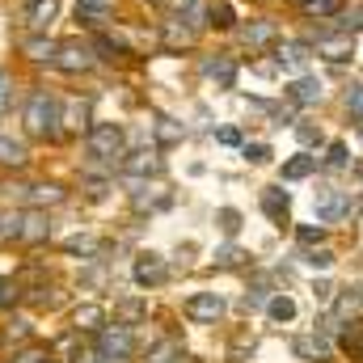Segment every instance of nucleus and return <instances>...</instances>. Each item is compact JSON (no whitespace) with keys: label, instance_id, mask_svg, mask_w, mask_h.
I'll return each mask as SVG.
<instances>
[{"label":"nucleus","instance_id":"nucleus-1","mask_svg":"<svg viewBox=\"0 0 363 363\" xmlns=\"http://www.w3.org/2000/svg\"><path fill=\"white\" fill-rule=\"evenodd\" d=\"M21 123H26V135L30 140L60 144L64 140V97L55 89L30 85L26 97H21Z\"/></svg>","mask_w":363,"mask_h":363},{"label":"nucleus","instance_id":"nucleus-2","mask_svg":"<svg viewBox=\"0 0 363 363\" xmlns=\"http://www.w3.org/2000/svg\"><path fill=\"white\" fill-rule=\"evenodd\" d=\"M85 152H89V165H101V169H118L123 157H127V131L123 123H93L85 131Z\"/></svg>","mask_w":363,"mask_h":363},{"label":"nucleus","instance_id":"nucleus-3","mask_svg":"<svg viewBox=\"0 0 363 363\" xmlns=\"http://www.w3.org/2000/svg\"><path fill=\"white\" fill-rule=\"evenodd\" d=\"M308 43H313V55L321 60V64H351L355 60V51H359V43H355V34L351 30H338V26H317L313 34H304Z\"/></svg>","mask_w":363,"mask_h":363},{"label":"nucleus","instance_id":"nucleus-4","mask_svg":"<svg viewBox=\"0 0 363 363\" xmlns=\"http://www.w3.org/2000/svg\"><path fill=\"white\" fill-rule=\"evenodd\" d=\"M55 72H64V77H89L101 68V60H97V51H93L89 34H81V38H60V51H55V64H51Z\"/></svg>","mask_w":363,"mask_h":363},{"label":"nucleus","instance_id":"nucleus-5","mask_svg":"<svg viewBox=\"0 0 363 363\" xmlns=\"http://www.w3.org/2000/svg\"><path fill=\"white\" fill-rule=\"evenodd\" d=\"M199 43H203V34H199L186 17H174V13H169V17L157 21V47H161V51H194Z\"/></svg>","mask_w":363,"mask_h":363},{"label":"nucleus","instance_id":"nucleus-6","mask_svg":"<svg viewBox=\"0 0 363 363\" xmlns=\"http://www.w3.org/2000/svg\"><path fill=\"white\" fill-rule=\"evenodd\" d=\"M131 351H135L131 325L114 321V325H101V330H97V355H101V359H131Z\"/></svg>","mask_w":363,"mask_h":363},{"label":"nucleus","instance_id":"nucleus-7","mask_svg":"<svg viewBox=\"0 0 363 363\" xmlns=\"http://www.w3.org/2000/svg\"><path fill=\"white\" fill-rule=\"evenodd\" d=\"M55 51H60V38H51V34H21L17 38V55L26 60V64H34V68H51L55 64Z\"/></svg>","mask_w":363,"mask_h":363},{"label":"nucleus","instance_id":"nucleus-8","mask_svg":"<svg viewBox=\"0 0 363 363\" xmlns=\"http://www.w3.org/2000/svg\"><path fill=\"white\" fill-rule=\"evenodd\" d=\"M93 51H97V60L101 64H127V60H135L140 51L127 43V38H118L114 30H97V34H89Z\"/></svg>","mask_w":363,"mask_h":363},{"label":"nucleus","instance_id":"nucleus-9","mask_svg":"<svg viewBox=\"0 0 363 363\" xmlns=\"http://www.w3.org/2000/svg\"><path fill=\"white\" fill-rule=\"evenodd\" d=\"M93 127V93L64 97V135H85Z\"/></svg>","mask_w":363,"mask_h":363},{"label":"nucleus","instance_id":"nucleus-10","mask_svg":"<svg viewBox=\"0 0 363 363\" xmlns=\"http://www.w3.org/2000/svg\"><path fill=\"white\" fill-rule=\"evenodd\" d=\"M199 77H207V81L220 85V89H233V85H237V60H233L228 51L199 55Z\"/></svg>","mask_w":363,"mask_h":363},{"label":"nucleus","instance_id":"nucleus-11","mask_svg":"<svg viewBox=\"0 0 363 363\" xmlns=\"http://www.w3.org/2000/svg\"><path fill=\"white\" fill-rule=\"evenodd\" d=\"M237 34H241V43L250 51H271L279 43V21L274 17H250L245 26H237Z\"/></svg>","mask_w":363,"mask_h":363},{"label":"nucleus","instance_id":"nucleus-12","mask_svg":"<svg viewBox=\"0 0 363 363\" xmlns=\"http://www.w3.org/2000/svg\"><path fill=\"white\" fill-rule=\"evenodd\" d=\"M271 55H274V64H279V72L287 68V72H300L308 60H313V43L308 38H279L271 47Z\"/></svg>","mask_w":363,"mask_h":363},{"label":"nucleus","instance_id":"nucleus-13","mask_svg":"<svg viewBox=\"0 0 363 363\" xmlns=\"http://www.w3.org/2000/svg\"><path fill=\"white\" fill-rule=\"evenodd\" d=\"M321 97H325V85L317 81V77H296V81H287L283 85V101L287 106H321Z\"/></svg>","mask_w":363,"mask_h":363},{"label":"nucleus","instance_id":"nucleus-14","mask_svg":"<svg viewBox=\"0 0 363 363\" xmlns=\"http://www.w3.org/2000/svg\"><path fill=\"white\" fill-rule=\"evenodd\" d=\"M186 317L216 325V321L224 317V296H216V291H194V296L186 300Z\"/></svg>","mask_w":363,"mask_h":363},{"label":"nucleus","instance_id":"nucleus-15","mask_svg":"<svg viewBox=\"0 0 363 363\" xmlns=\"http://www.w3.org/2000/svg\"><path fill=\"white\" fill-rule=\"evenodd\" d=\"M347 211H351V190L325 186V190L317 194V220H321V224H334V220H342Z\"/></svg>","mask_w":363,"mask_h":363},{"label":"nucleus","instance_id":"nucleus-16","mask_svg":"<svg viewBox=\"0 0 363 363\" xmlns=\"http://www.w3.org/2000/svg\"><path fill=\"white\" fill-rule=\"evenodd\" d=\"M60 21V0H30L26 4V30L30 34H47Z\"/></svg>","mask_w":363,"mask_h":363},{"label":"nucleus","instance_id":"nucleus-17","mask_svg":"<svg viewBox=\"0 0 363 363\" xmlns=\"http://www.w3.org/2000/svg\"><path fill=\"white\" fill-rule=\"evenodd\" d=\"M118 169H123L127 178H157V174L165 169V161L157 157V148H152V152H131V148H127V157H123Z\"/></svg>","mask_w":363,"mask_h":363},{"label":"nucleus","instance_id":"nucleus-18","mask_svg":"<svg viewBox=\"0 0 363 363\" xmlns=\"http://www.w3.org/2000/svg\"><path fill=\"white\" fill-rule=\"evenodd\" d=\"M26 165H30V144L17 140V135H9V131H0V169L21 174Z\"/></svg>","mask_w":363,"mask_h":363},{"label":"nucleus","instance_id":"nucleus-19","mask_svg":"<svg viewBox=\"0 0 363 363\" xmlns=\"http://www.w3.org/2000/svg\"><path fill=\"white\" fill-rule=\"evenodd\" d=\"M131 274H135V283H140V287H157V283H165V279H169V267H165V258H161V254H140V258H135V267H131Z\"/></svg>","mask_w":363,"mask_h":363},{"label":"nucleus","instance_id":"nucleus-20","mask_svg":"<svg viewBox=\"0 0 363 363\" xmlns=\"http://www.w3.org/2000/svg\"><path fill=\"white\" fill-rule=\"evenodd\" d=\"M21 77L13 68H0V118H9L13 110H21Z\"/></svg>","mask_w":363,"mask_h":363},{"label":"nucleus","instance_id":"nucleus-21","mask_svg":"<svg viewBox=\"0 0 363 363\" xmlns=\"http://www.w3.org/2000/svg\"><path fill=\"white\" fill-rule=\"evenodd\" d=\"M291 4L304 21H334L347 9V0H291Z\"/></svg>","mask_w":363,"mask_h":363},{"label":"nucleus","instance_id":"nucleus-22","mask_svg":"<svg viewBox=\"0 0 363 363\" xmlns=\"http://www.w3.org/2000/svg\"><path fill=\"white\" fill-rule=\"evenodd\" d=\"M258 203H262L267 220H274V224H287V216H291V194H287L283 186H267Z\"/></svg>","mask_w":363,"mask_h":363},{"label":"nucleus","instance_id":"nucleus-23","mask_svg":"<svg viewBox=\"0 0 363 363\" xmlns=\"http://www.w3.org/2000/svg\"><path fill=\"white\" fill-rule=\"evenodd\" d=\"M291 351H296L300 359H308V363H325V359H330V334L321 330V334L296 338V342H291Z\"/></svg>","mask_w":363,"mask_h":363},{"label":"nucleus","instance_id":"nucleus-24","mask_svg":"<svg viewBox=\"0 0 363 363\" xmlns=\"http://www.w3.org/2000/svg\"><path fill=\"white\" fill-rule=\"evenodd\" d=\"M317 169H321V161H317L313 152H296L291 161H283L279 178H283V182H304V178H313Z\"/></svg>","mask_w":363,"mask_h":363},{"label":"nucleus","instance_id":"nucleus-25","mask_svg":"<svg viewBox=\"0 0 363 363\" xmlns=\"http://www.w3.org/2000/svg\"><path fill=\"white\" fill-rule=\"evenodd\" d=\"M207 30H216V34L237 30V9H233V0H211V4H207Z\"/></svg>","mask_w":363,"mask_h":363},{"label":"nucleus","instance_id":"nucleus-26","mask_svg":"<svg viewBox=\"0 0 363 363\" xmlns=\"http://www.w3.org/2000/svg\"><path fill=\"white\" fill-rule=\"evenodd\" d=\"M51 237V216L43 211V207H30L26 211V233H21V241L26 245H43Z\"/></svg>","mask_w":363,"mask_h":363},{"label":"nucleus","instance_id":"nucleus-27","mask_svg":"<svg viewBox=\"0 0 363 363\" xmlns=\"http://www.w3.org/2000/svg\"><path fill=\"white\" fill-rule=\"evenodd\" d=\"M21 233H26V207H0V245H9V241H21Z\"/></svg>","mask_w":363,"mask_h":363},{"label":"nucleus","instance_id":"nucleus-28","mask_svg":"<svg viewBox=\"0 0 363 363\" xmlns=\"http://www.w3.org/2000/svg\"><path fill=\"white\" fill-rule=\"evenodd\" d=\"M60 203H68V190L60 186V182H38V186H30V207H60Z\"/></svg>","mask_w":363,"mask_h":363},{"label":"nucleus","instance_id":"nucleus-29","mask_svg":"<svg viewBox=\"0 0 363 363\" xmlns=\"http://www.w3.org/2000/svg\"><path fill=\"white\" fill-rule=\"evenodd\" d=\"M152 131H157V144H161V148H169V144H182V140H186V127L174 123V118H165V114H157Z\"/></svg>","mask_w":363,"mask_h":363},{"label":"nucleus","instance_id":"nucleus-30","mask_svg":"<svg viewBox=\"0 0 363 363\" xmlns=\"http://www.w3.org/2000/svg\"><path fill=\"white\" fill-rule=\"evenodd\" d=\"M72 321H77V334H81V330H85V334H97V330L106 325V313H101V304H81Z\"/></svg>","mask_w":363,"mask_h":363},{"label":"nucleus","instance_id":"nucleus-31","mask_svg":"<svg viewBox=\"0 0 363 363\" xmlns=\"http://www.w3.org/2000/svg\"><path fill=\"white\" fill-rule=\"evenodd\" d=\"M338 317H355L363 308V283H351V287H342V296H338Z\"/></svg>","mask_w":363,"mask_h":363},{"label":"nucleus","instance_id":"nucleus-32","mask_svg":"<svg viewBox=\"0 0 363 363\" xmlns=\"http://www.w3.org/2000/svg\"><path fill=\"white\" fill-rule=\"evenodd\" d=\"M300 262L313 267V271H330V267H334V250H325V245H321V250H317V245H304V250H300Z\"/></svg>","mask_w":363,"mask_h":363},{"label":"nucleus","instance_id":"nucleus-33","mask_svg":"<svg viewBox=\"0 0 363 363\" xmlns=\"http://www.w3.org/2000/svg\"><path fill=\"white\" fill-rule=\"evenodd\" d=\"M351 165V148L342 144V140H334L330 148H325V161H321V169H347Z\"/></svg>","mask_w":363,"mask_h":363},{"label":"nucleus","instance_id":"nucleus-34","mask_svg":"<svg viewBox=\"0 0 363 363\" xmlns=\"http://www.w3.org/2000/svg\"><path fill=\"white\" fill-rule=\"evenodd\" d=\"M334 21H338V30H351V34H355V30H363V0H351V4H347Z\"/></svg>","mask_w":363,"mask_h":363},{"label":"nucleus","instance_id":"nucleus-35","mask_svg":"<svg viewBox=\"0 0 363 363\" xmlns=\"http://www.w3.org/2000/svg\"><path fill=\"white\" fill-rule=\"evenodd\" d=\"M342 106H347V118L363 127V85H351V89L342 93Z\"/></svg>","mask_w":363,"mask_h":363},{"label":"nucleus","instance_id":"nucleus-36","mask_svg":"<svg viewBox=\"0 0 363 363\" xmlns=\"http://www.w3.org/2000/svg\"><path fill=\"white\" fill-rule=\"evenodd\" d=\"M325 237H330V228H325V224H300V228H296L300 250H304V245H325Z\"/></svg>","mask_w":363,"mask_h":363},{"label":"nucleus","instance_id":"nucleus-37","mask_svg":"<svg viewBox=\"0 0 363 363\" xmlns=\"http://www.w3.org/2000/svg\"><path fill=\"white\" fill-rule=\"evenodd\" d=\"M296 127V140L304 144V148H321L325 144V131L321 127H313V123H291Z\"/></svg>","mask_w":363,"mask_h":363},{"label":"nucleus","instance_id":"nucleus-38","mask_svg":"<svg viewBox=\"0 0 363 363\" xmlns=\"http://www.w3.org/2000/svg\"><path fill=\"white\" fill-rule=\"evenodd\" d=\"M0 199H4L9 207H13V199H17V207H26V203H30V182H4V186H0Z\"/></svg>","mask_w":363,"mask_h":363},{"label":"nucleus","instance_id":"nucleus-39","mask_svg":"<svg viewBox=\"0 0 363 363\" xmlns=\"http://www.w3.org/2000/svg\"><path fill=\"white\" fill-rule=\"evenodd\" d=\"M267 313H271L274 321H291V317H296V300H291V296H271Z\"/></svg>","mask_w":363,"mask_h":363},{"label":"nucleus","instance_id":"nucleus-40","mask_svg":"<svg viewBox=\"0 0 363 363\" xmlns=\"http://www.w3.org/2000/svg\"><path fill=\"white\" fill-rule=\"evenodd\" d=\"M216 224L224 228V237H237V233H241V211H237V207H220V211H216Z\"/></svg>","mask_w":363,"mask_h":363},{"label":"nucleus","instance_id":"nucleus-41","mask_svg":"<svg viewBox=\"0 0 363 363\" xmlns=\"http://www.w3.org/2000/svg\"><path fill=\"white\" fill-rule=\"evenodd\" d=\"M21 296H26L21 279H0V308H13V304H17Z\"/></svg>","mask_w":363,"mask_h":363},{"label":"nucleus","instance_id":"nucleus-42","mask_svg":"<svg viewBox=\"0 0 363 363\" xmlns=\"http://www.w3.org/2000/svg\"><path fill=\"white\" fill-rule=\"evenodd\" d=\"M241 152H245L250 165H267V161H271V144H245Z\"/></svg>","mask_w":363,"mask_h":363},{"label":"nucleus","instance_id":"nucleus-43","mask_svg":"<svg viewBox=\"0 0 363 363\" xmlns=\"http://www.w3.org/2000/svg\"><path fill=\"white\" fill-rule=\"evenodd\" d=\"M64 250H68V254H85V258H89V254H97V241H93V237H72V241H64Z\"/></svg>","mask_w":363,"mask_h":363},{"label":"nucleus","instance_id":"nucleus-44","mask_svg":"<svg viewBox=\"0 0 363 363\" xmlns=\"http://www.w3.org/2000/svg\"><path fill=\"white\" fill-rule=\"evenodd\" d=\"M245 262V254L237 250V245H224L220 254H216V267H241Z\"/></svg>","mask_w":363,"mask_h":363},{"label":"nucleus","instance_id":"nucleus-45","mask_svg":"<svg viewBox=\"0 0 363 363\" xmlns=\"http://www.w3.org/2000/svg\"><path fill=\"white\" fill-rule=\"evenodd\" d=\"M4 338H9V342H13V338H17V342H21V338H30V321H26V317H17V321L4 330Z\"/></svg>","mask_w":363,"mask_h":363},{"label":"nucleus","instance_id":"nucleus-46","mask_svg":"<svg viewBox=\"0 0 363 363\" xmlns=\"http://www.w3.org/2000/svg\"><path fill=\"white\" fill-rule=\"evenodd\" d=\"M47 359V351H43V347H26V351H17V355H13V363H43Z\"/></svg>","mask_w":363,"mask_h":363},{"label":"nucleus","instance_id":"nucleus-47","mask_svg":"<svg viewBox=\"0 0 363 363\" xmlns=\"http://www.w3.org/2000/svg\"><path fill=\"white\" fill-rule=\"evenodd\" d=\"M118 313H123L127 321H140V317H144V304H135V300H123V304H118ZM127 321H123V325H127Z\"/></svg>","mask_w":363,"mask_h":363},{"label":"nucleus","instance_id":"nucleus-48","mask_svg":"<svg viewBox=\"0 0 363 363\" xmlns=\"http://www.w3.org/2000/svg\"><path fill=\"white\" fill-rule=\"evenodd\" d=\"M81 9H97V13H110L114 17V9H118V0H77Z\"/></svg>","mask_w":363,"mask_h":363},{"label":"nucleus","instance_id":"nucleus-49","mask_svg":"<svg viewBox=\"0 0 363 363\" xmlns=\"http://www.w3.org/2000/svg\"><path fill=\"white\" fill-rule=\"evenodd\" d=\"M216 140L233 148V144H241V131H237V127H220V131H216Z\"/></svg>","mask_w":363,"mask_h":363},{"label":"nucleus","instance_id":"nucleus-50","mask_svg":"<svg viewBox=\"0 0 363 363\" xmlns=\"http://www.w3.org/2000/svg\"><path fill=\"white\" fill-rule=\"evenodd\" d=\"M135 4H148V9H165V0H135Z\"/></svg>","mask_w":363,"mask_h":363},{"label":"nucleus","instance_id":"nucleus-51","mask_svg":"<svg viewBox=\"0 0 363 363\" xmlns=\"http://www.w3.org/2000/svg\"><path fill=\"white\" fill-rule=\"evenodd\" d=\"M21 4H30V0H21Z\"/></svg>","mask_w":363,"mask_h":363}]
</instances>
